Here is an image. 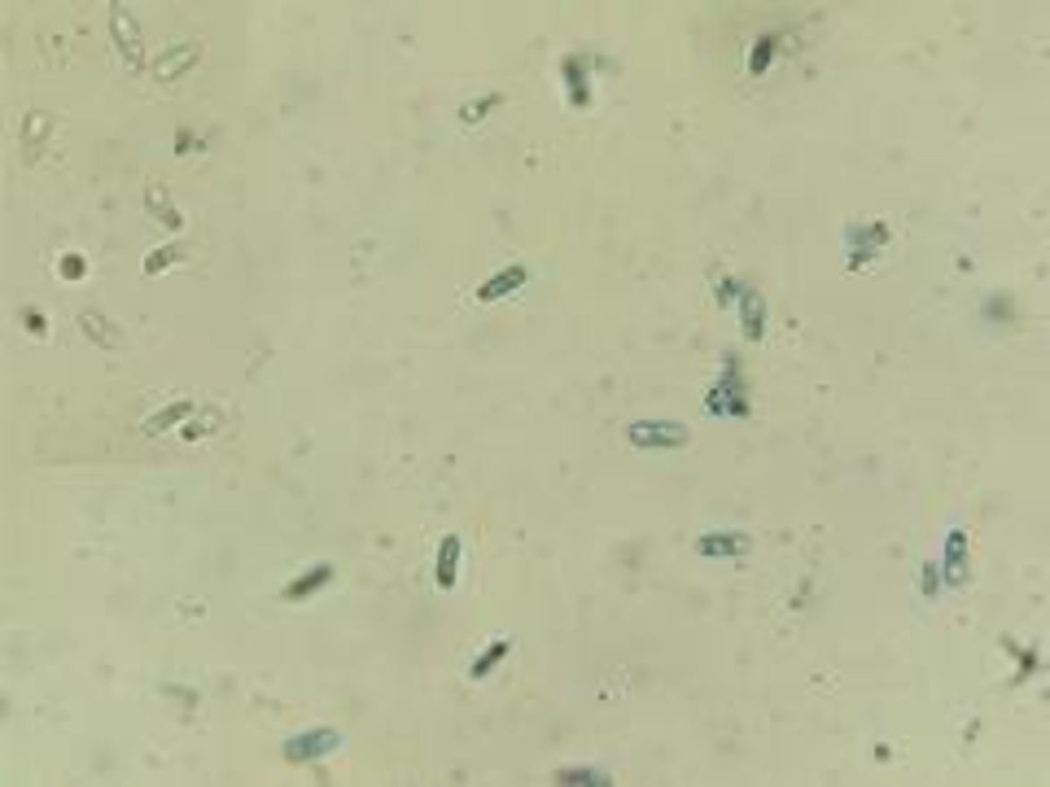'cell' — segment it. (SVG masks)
<instances>
[{"label": "cell", "mask_w": 1050, "mask_h": 787, "mask_svg": "<svg viewBox=\"0 0 1050 787\" xmlns=\"http://www.w3.org/2000/svg\"><path fill=\"white\" fill-rule=\"evenodd\" d=\"M180 415H189V403H180V407H167V412H163V415H158V420H154V424H149V433H158L163 424H171V420H180Z\"/></svg>", "instance_id": "e0dca14e"}, {"label": "cell", "mask_w": 1050, "mask_h": 787, "mask_svg": "<svg viewBox=\"0 0 1050 787\" xmlns=\"http://www.w3.org/2000/svg\"><path fill=\"white\" fill-rule=\"evenodd\" d=\"M525 280H530V272H525V267H504L500 276H491V280H482V285H477V302H500V297H512Z\"/></svg>", "instance_id": "52a82bcc"}, {"label": "cell", "mask_w": 1050, "mask_h": 787, "mask_svg": "<svg viewBox=\"0 0 1050 787\" xmlns=\"http://www.w3.org/2000/svg\"><path fill=\"white\" fill-rule=\"evenodd\" d=\"M749 547H753L749 534H731V530H714V534H701V539H696V551H701V556H714V560L744 556Z\"/></svg>", "instance_id": "5b68a950"}, {"label": "cell", "mask_w": 1050, "mask_h": 787, "mask_svg": "<svg viewBox=\"0 0 1050 787\" xmlns=\"http://www.w3.org/2000/svg\"><path fill=\"white\" fill-rule=\"evenodd\" d=\"M433 578H438V590H451V586H456V578H460V534H447V539L438 542V569H433Z\"/></svg>", "instance_id": "9c48e42d"}, {"label": "cell", "mask_w": 1050, "mask_h": 787, "mask_svg": "<svg viewBox=\"0 0 1050 787\" xmlns=\"http://www.w3.org/2000/svg\"><path fill=\"white\" fill-rule=\"evenodd\" d=\"M329 578H333V565H315L311 574H302L298 582H290V586H285V599H307L311 590H320V586H324Z\"/></svg>", "instance_id": "8fae6325"}, {"label": "cell", "mask_w": 1050, "mask_h": 787, "mask_svg": "<svg viewBox=\"0 0 1050 787\" xmlns=\"http://www.w3.org/2000/svg\"><path fill=\"white\" fill-rule=\"evenodd\" d=\"M337 744H341V731H333V726H320V731H302V735H294V740L285 744V757L302 766V761H315V757L333 752Z\"/></svg>", "instance_id": "3957f363"}, {"label": "cell", "mask_w": 1050, "mask_h": 787, "mask_svg": "<svg viewBox=\"0 0 1050 787\" xmlns=\"http://www.w3.org/2000/svg\"><path fill=\"white\" fill-rule=\"evenodd\" d=\"M57 272H62L66 280H80V276H84V258H80V254H71V258H62V267H57Z\"/></svg>", "instance_id": "2e32d148"}, {"label": "cell", "mask_w": 1050, "mask_h": 787, "mask_svg": "<svg viewBox=\"0 0 1050 787\" xmlns=\"http://www.w3.org/2000/svg\"><path fill=\"white\" fill-rule=\"evenodd\" d=\"M710 412L714 415H749L744 381H740V368H735V364H727L722 381L714 385V394H710Z\"/></svg>", "instance_id": "7a4b0ae2"}, {"label": "cell", "mask_w": 1050, "mask_h": 787, "mask_svg": "<svg viewBox=\"0 0 1050 787\" xmlns=\"http://www.w3.org/2000/svg\"><path fill=\"white\" fill-rule=\"evenodd\" d=\"M27 329L40 332V337H44V315H27Z\"/></svg>", "instance_id": "ffe728a7"}, {"label": "cell", "mask_w": 1050, "mask_h": 787, "mask_svg": "<svg viewBox=\"0 0 1050 787\" xmlns=\"http://www.w3.org/2000/svg\"><path fill=\"white\" fill-rule=\"evenodd\" d=\"M556 783H613V779L591 766H565V770H556Z\"/></svg>", "instance_id": "4fadbf2b"}, {"label": "cell", "mask_w": 1050, "mask_h": 787, "mask_svg": "<svg viewBox=\"0 0 1050 787\" xmlns=\"http://www.w3.org/2000/svg\"><path fill=\"white\" fill-rule=\"evenodd\" d=\"M508 652H512V639H508V634H500V639H495V643H491V648H486V652H482L477 661L468 665V678H473V682H482V678H491V674L500 669V661H504Z\"/></svg>", "instance_id": "30bf717a"}, {"label": "cell", "mask_w": 1050, "mask_h": 787, "mask_svg": "<svg viewBox=\"0 0 1050 787\" xmlns=\"http://www.w3.org/2000/svg\"><path fill=\"white\" fill-rule=\"evenodd\" d=\"M565 80H569V96H574V105L583 110V105H587V83H583V62H578V57H569V62H565Z\"/></svg>", "instance_id": "5bb4252c"}, {"label": "cell", "mask_w": 1050, "mask_h": 787, "mask_svg": "<svg viewBox=\"0 0 1050 787\" xmlns=\"http://www.w3.org/2000/svg\"><path fill=\"white\" fill-rule=\"evenodd\" d=\"M775 53H779V40H775V36H761V40L753 44V57H749V75H766V66L775 62Z\"/></svg>", "instance_id": "7c38bea8"}, {"label": "cell", "mask_w": 1050, "mask_h": 787, "mask_svg": "<svg viewBox=\"0 0 1050 787\" xmlns=\"http://www.w3.org/2000/svg\"><path fill=\"white\" fill-rule=\"evenodd\" d=\"M937 590H941V569H937V565H924V595L932 599Z\"/></svg>", "instance_id": "ac0fdd59"}, {"label": "cell", "mask_w": 1050, "mask_h": 787, "mask_svg": "<svg viewBox=\"0 0 1050 787\" xmlns=\"http://www.w3.org/2000/svg\"><path fill=\"white\" fill-rule=\"evenodd\" d=\"M171 258H175V249H158V254H154V258H149L145 267H149V272H163V267H167Z\"/></svg>", "instance_id": "d6986e66"}, {"label": "cell", "mask_w": 1050, "mask_h": 787, "mask_svg": "<svg viewBox=\"0 0 1050 787\" xmlns=\"http://www.w3.org/2000/svg\"><path fill=\"white\" fill-rule=\"evenodd\" d=\"M888 241L884 223H853L849 228V267H867Z\"/></svg>", "instance_id": "277c9868"}, {"label": "cell", "mask_w": 1050, "mask_h": 787, "mask_svg": "<svg viewBox=\"0 0 1050 787\" xmlns=\"http://www.w3.org/2000/svg\"><path fill=\"white\" fill-rule=\"evenodd\" d=\"M937 569H941V578L954 582V586L967 582V534L963 530H950V539H945V560H941Z\"/></svg>", "instance_id": "8992f818"}, {"label": "cell", "mask_w": 1050, "mask_h": 787, "mask_svg": "<svg viewBox=\"0 0 1050 787\" xmlns=\"http://www.w3.org/2000/svg\"><path fill=\"white\" fill-rule=\"evenodd\" d=\"M735 302H740V320H744V337H749V341H761V337H766V302H761V293H757V289H749V285H744V289H740V297H735Z\"/></svg>", "instance_id": "ba28073f"}, {"label": "cell", "mask_w": 1050, "mask_h": 787, "mask_svg": "<svg viewBox=\"0 0 1050 787\" xmlns=\"http://www.w3.org/2000/svg\"><path fill=\"white\" fill-rule=\"evenodd\" d=\"M626 442L648 447V451H657V447H683V442H687V424H678V420H634V424H626Z\"/></svg>", "instance_id": "6da1fadb"}, {"label": "cell", "mask_w": 1050, "mask_h": 787, "mask_svg": "<svg viewBox=\"0 0 1050 787\" xmlns=\"http://www.w3.org/2000/svg\"><path fill=\"white\" fill-rule=\"evenodd\" d=\"M500 105V96H482V101H473V105H464V123H477L486 110H495Z\"/></svg>", "instance_id": "9a60e30c"}]
</instances>
